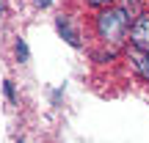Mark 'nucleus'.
Wrapping results in <instances>:
<instances>
[{
    "label": "nucleus",
    "instance_id": "f257e3e1",
    "mask_svg": "<svg viewBox=\"0 0 149 143\" xmlns=\"http://www.w3.org/2000/svg\"><path fill=\"white\" fill-rule=\"evenodd\" d=\"M97 28H100V36L105 39H122L124 33H127V28H130V19H127V14H124L122 8H113V11H102L100 14V22H97Z\"/></svg>",
    "mask_w": 149,
    "mask_h": 143
},
{
    "label": "nucleus",
    "instance_id": "f03ea898",
    "mask_svg": "<svg viewBox=\"0 0 149 143\" xmlns=\"http://www.w3.org/2000/svg\"><path fill=\"white\" fill-rule=\"evenodd\" d=\"M130 41H133V50H141V53H149V17H138L130 28Z\"/></svg>",
    "mask_w": 149,
    "mask_h": 143
},
{
    "label": "nucleus",
    "instance_id": "7ed1b4c3",
    "mask_svg": "<svg viewBox=\"0 0 149 143\" xmlns=\"http://www.w3.org/2000/svg\"><path fill=\"white\" fill-rule=\"evenodd\" d=\"M55 30H58L61 36L66 39V44H72V47H80V36H77V30L72 28L69 17H58V19H55Z\"/></svg>",
    "mask_w": 149,
    "mask_h": 143
},
{
    "label": "nucleus",
    "instance_id": "20e7f679",
    "mask_svg": "<svg viewBox=\"0 0 149 143\" xmlns=\"http://www.w3.org/2000/svg\"><path fill=\"white\" fill-rule=\"evenodd\" d=\"M130 61H133L135 72L144 80H149V53H141V50H130Z\"/></svg>",
    "mask_w": 149,
    "mask_h": 143
},
{
    "label": "nucleus",
    "instance_id": "39448f33",
    "mask_svg": "<svg viewBox=\"0 0 149 143\" xmlns=\"http://www.w3.org/2000/svg\"><path fill=\"white\" fill-rule=\"evenodd\" d=\"M141 3H144V0H124L122 11L127 14V19H130V22H135V19L141 17Z\"/></svg>",
    "mask_w": 149,
    "mask_h": 143
},
{
    "label": "nucleus",
    "instance_id": "423d86ee",
    "mask_svg": "<svg viewBox=\"0 0 149 143\" xmlns=\"http://www.w3.org/2000/svg\"><path fill=\"white\" fill-rule=\"evenodd\" d=\"M14 53H17V61H19V64H25V61H28V44H25V39H17Z\"/></svg>",
    "mask_w": 149,
    "mask_h": 143
},
{
    "label": "nucleus",
    "instance_id": "0eeeda50",
    "mask_svg": "<svg viewBox=\"0 0 149 143\" xmlns=\"http://www.w3.org/2000/svg\"><path fill=\"white\" fill-rule=\"evenodd\" d=\"M3 91H6V96H8V102H14V85L6 83V85H3Z\"/></svg>",
    "mask_w": 149,
    "mask_h": 143
},
{
    "label": "nucleus",
    "instance_id": "6e6552de",
    "mask_svg": "<svg viewBox=\"0 0 149 143\" xmlns=\"http://www.w3.org/2000/svg\"><path fill=\"white\" fill-rule=\"evenodd\" d=\"M33 3H36V6H39V8H47V6H50V3H53V0H33Z\"/></svg>",
    "mask_w": 149,
    "mask_h": 143
},
{
    "label": "nucleus",
    "instance_id": "1a4fd4ad",
    "mask_svg": "<svg viewBox=\"0 0 149 143\" xmlns=\"http://www.w3.org/2000/svg\"><path fill=\"white\" fill-rule=\"evenodd\" d=\"M91 6H108V3H113V0H88Z\"/></svg>",
    "mask_w": 149,
    "mask_h": 143
},
{
    "label": "nucleus",
    "instance_id": "9d476101",
    "mask_svg": "<svg viewBox=\"0 0 149 143\" xmlns=\"http://www.w3.org/2000/svg\"><path fill=\"white\" fill-rule=\"evenodd\" d=\"M0 8H3V0H0Z\"/></svg>",
    "mask_w": 149,
    "mask_h": 143
},
{
    "label": "nucleus",
    "instance_id": "9b49d317",
    "mask_svg": "<svg viewBox=\"0 0 149 143\" xmlns=\"http://www.w3.org/2000/svg\"><path fill=\"white\" fill-rule=\"evenodd\" d=\"M17 143H22V140H17Z\"/></svg>",
    "mask_w": 149,
    "mask_h": 143
}]
</instances>
